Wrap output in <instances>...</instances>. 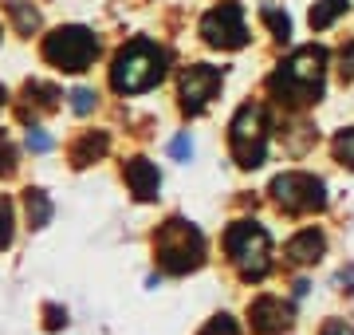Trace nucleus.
I'll list each match as a JSON object with an SVG mask.
<instances>
[{"mask_svg":"<svg viewBox=\"0 0 354 335\" xmlns=\"http://www.w3.org/2000/svg\"><path fill=\"white\" fill-rule=\"evenodd\" d=\"M323 67H327V52L323 48H299L291 52V60L272 71L268 79V91L276 95L279 103H291V107H307V103H319L323 95Z\"/></svg>","mask_w":354,"mask_h":335,"instance_id":"f257e3e1","label":"nucleus"},{"mask_svg":"<svg viewBox=\"0 0 354 335\" xmlns=\"http://www.w3.org/2000/svg\"><path fill=\"white\" fill-rule=\"evenodd\" d=\"M165 64L169 55L153 39H130L111 64V87L118 95H142L165 79Z\"/></svg>","mask_w":354,"mask_h":335,"instance_id":"f03ea898","label":"nucleus"},{"mask_svg":"<svg viewBox=\"0 0 354 335\" xmlns=\"http://www.w3.org/2000/svg\"><path fill=\"white\" fill-rule=\"evenodd\" d=\"M153 253H158V264L169 276H185V272H197L205 264V237L197 225L169 217L153 237Z\"/></svg>","mask_w":354,"mask_h":335,"instance_id":"7ed1b4c3","label":"nucleus"},{"mask_svg":"<svg viewBox=\"0 0 354 335\" xmlns=\"http://www.w3.org/2000/svg\"><path fill=\"white\" fill-rule=\"evenodd\" d=\"M225 248L228 260L236 264L244 280H264L272 272V237L260 221H236L225 233Z\"/></svg>","mask_w":354,"mask_h":335,"instance_id":"20e7f679","label":"nucleus"},{"mask_svg":"<svg viewBox=\"0 0 354 335\" xmlns=\"http://www.w3.org/2000/svg\"><path fill=\"white\" fill-rule=\"evenodd\" d=\"M268 111L260 103H244L228 127V150L236 158V166L256 170L268 154Z\"/></svg>","mask_w":354,"mask_h":335,"instance_id":"39448f33","label":"nucleus"},{"mask_svg":"<svg viewBox=\"0 0 354 335\" xmlns=\"http://www.w3.org/2000/svg\"><path fill=\"white\" fill-rule=\"evenodd\" d=\"M99 55V39L91 28H79V24H67V28H55L48 39H44V60L59 71H87Z\"/></svg>","mask_w":354,"mask_h":335,"instance_id":"423d86ee","label":"nucleus"},{"mask_svg":"<svg viewBox=\"0 0 354 335\" xmlns=\"http://www.w3.org/2000/svg\"><path fill=\"white\" fill-rule=\"evenodd\" d=\"M272 201L283 213H319V209L327 206V185L315 174L291 170V174H279L272 181Z\"/></svg>","mask_w":354,"mask_h":335,"instance_id":"0eeeda50","label":"nucleus"},{"mask_svg":"<svg viewBox=\"0 0 354 335\" xmlns=\"http://www.w3.org/2000/svg\"><path fill=\"white\" fill-rule=\"evenodd\" d=\"M201 36L209 48L221 52H236L248 44V24H244V8L241 4H216L213 12L201 16Z\"/></svg>","mask_w":354,"mask_h":335,"instance_id":"6e6552de","label":"nucleus"},{"mask_svg":"<svg viewBox=\"0 0 354 335\" xmlns=\"http://www.w3.org/2000/svg\"><path fill=\"white\" fill-rule=\"evenodd\" d=\"M225 83V71L221 67H209V64H193L185 67V75H181V111L185 115H205V107L216 99V91Z\"/></svg>","mask_w":354,"mask_h":335,"instance_id":"1a4fd4ad","label":"nucleus"},{"mask_svg":"<svg viewBox=\"0 0 354 335\" xmlns=\"http://www.w3.org/2000/svg\"><path fill=\"white\" fill-rule=\"evenodd\" d=\"M248 316H252V327L260 335H283L291 327V308L276 296H260L248 308Z\"/></svg>","mask_w":354,"mask_h":335,"instance_id":"9d476101","label":"nucleus"},{"mask_svg":"<svg viewBox=\"0 0 354 335\" xmlns=\"http://www.w3.org/2000/svg\"><path fill=\"white\" fill-rule=\"evenodd\" d=\"M127 181H130V190H134L138 201H153L158 190H162V174H158V166H153L150 158H130L127 162Z\"/></svg>","mask_w":354,"mask_h":335,"instance_id":"9b49d317","label":"nucleus"},{"mask_svg":"<svg viewBox=\"0 0 354 335\" xmlns=\"http://www.w3.org/2000/svg\"><path fill=\"white\" fill-rule=\"evenodd\" d=\"M323 248H327L323 233H319V229H304V233H295V237L288 241V260H295V264H311V260L323 257Z\"/></svg>","mask_w":354,"mask_h":335,"instance_id":"f8f14e48","label":"nucleus"},{"mask_svg":"<svg viewBox=\"0 0 354 335\" xmlns=\"http://www.w3.org/2000/svg\"><path fill=\"white\" fill-rule=\"evenodd\" d=\"M24 209H28V225L32 229H44L51 221V201L44 190H24Z\"/></svg>","mask_w":354,"mask_h":335,"instance_id":"ddd939ff","label":"nucleus"},{"mask_svg":"<svg viewBox=\"0 0 354 335\" xmlns=\"http://www.w3.org/2000/svg\"><path fill=\"white\" fill-rule=\"evenodd\" d=\"M346 8H351V0H319L315 8H311V28H315V32L330 28L342 12H346Z\"/></svg>","mask_w":354,"mask_h":335,"instance_id":"4468645a","label":"nucleus"},{"mask_svg":"<svg viewBox=\"0 0 354 335\" xmlns=\"http://www.w3.org/2000/svg\"><path fill=\"white\" fill-rule=\"evenodd\" d=\"M102 150H106V134H83L75 142V150H71V162L75 166H87L91 158H99Z\"/></svg>","mask_w":354,"mask_h":335,"instance_id":"2eb2a0df","label":"nucleus"},{"mask_svg":"<svg viewBox=\"0 0 354 335\" xmlns=\"http://www.w3.org/2000/svg\"><path fill=\"white\" fill-rule=\"evenodd\" d=\"M260 20L276 32L279 44H288V39H291V20H288V12H279L276 4H264V8H260Z\"/></svg>","mask_w":354,"mask_h":335,"instance_id":"dca6fc26","label":"nucleus"},{"mask_svg":"<svg viewBox=\"0 0 354 335\" xmlns=\"http://www.w3.org/2000/svg\"><path fill=\"white\" fill-rule=\"evenodd\" d=\"M8 12L16 16V28H20L24 36H32V32L39 28V12H36V8H28V4H20V0H12V4H8Z\"/></svg>","mask_w":354,"mask_h":335,"instance_id":"f3484780","label":"nucleus"},{"mask_svg":"<svg viewBox=\"0 0 354 335\" xmlns=\"http://www.w3.org/2000/svg\"><path fill=\"white\" fill-rule=\"evenodd\" d=\"M24 95H28V99H36L39 107H48V111L55 107V99H59V91L51 87V83H39V79H36V83H28Z\"/></svg>","mask_w":354,"mask_h":335,"instance_id":"a211bd4d","label":"nucleus"},{"mask_svg":"<svg viewBox=\"0 0 354 335\" xmlns=\"http://www.w3.org/2000/svg\"><path fill=\"white\" fill-rule=\"evenodd\" d=\"M335 158H339L342 166H351V170H354V127H351V130H342L339 138H335Z\"/></svg>","mask_w":354,"mask_h":335,"instance_id":"6ab92c4d","label":"nucleus"},{"mask_svg":"<svg viewBox=\"0 0 354 335\" xmlns=\"http://www.w3.org/2000/svg\"><path fill=\"white\" fill-rule=\"evenodd\" d=\"M16 174V146L8 142V134H0V178Z\"/></svg>","mask_w":354,"mask_h":335,"instance_id":"aec40b11","label":"nucleus"},{"mask_svg":"<svg viewBox=\"0 0 354 335\" xmlns=\"http://www.w3.org/2000/svg\"><path fill=\"white\" fill-rule=\"evenodd\" d=\"M12 245V206H8V197L0 194V248Z\"/></svg>","mask_w":354,"mask_h":335,"instance_id":"412c9836","label":"nucleus"},{"mask_svg":"<svg viewBox=\"0 0 354 335\" xmlns=\"http://www.w3.org/2000/svg\"><path fill=\"white\" fill-rule=\"evenodd\" d=\"M201 335H241V327H236V320H232V316H213V320L205 323Z\"/></svg>","mask_w":354,"mask_h":335,"instance_id":"4be33fe9","label":"nucleus"},{"mask_svg":"<svg viewBox=\"0 0 354 335\" xmlns=\"http://www.w3.org/2000/svg\"><path fill=\"white\" fill-rule=\"evenodd\" d=\"M71 107H75L79 115H87L91 107H95V91H87V87H79V91H71Z\"/></svg>","mask_w":354,"mask_h":335,"instance_id":"5701e85b","label":"nucleus"},{"mask_svg":"<svg viewBox=\"0 0 354 335\" xmlns=\"http://www.w3.org/2000/svg\"><path fill=\"white\" fill-rule=\"evenodd\" d=\"M28 150H36V154H48V150H51V138L44 134V130L32 127V130H28Z\"/></svg>","mask_w":354,"mask_h":335,"instance_id":"b1692460","label":"nucleus"},{"mask_svg":"<svg viewBox=\"0 0 354 335\" xmlns=\"http://www.w3.org/2000/svg\"><path fill=\"white\" fill-rule=\"evenodd\" d=\"M169 154H174V158H189V154H193V142L185 138V134H181V138L169 142Z\"/></svg>","mask_w":354,"mask_h":335,"instance_id":"393cba45","label":"nucleus"},{"mask_svg":"<svg viewBox=\"0 0 354 335\" xmlns=\"http://www.w3.org/2000/svg\"><path fill=\"white\" fill-rule=\"evenodd\" d=\"M342 79H354V39L342 48Z\"/></svg>","mask_w":354,"mask_h":335,"instance_id":"a878e982","label":"nucleus"},{"mask_svg":"<svg viewBox=\"0 0 354 335\" xmlns=\"http://www.w3.org/2000/svg\"><path fill=\"white\" fill-rule=\"evenodd\" d=\"M319 335H354V327H351L346 320H330V323H327V327H323Z\"/></svg>","mask_w":354,"mask_h":335,"instance_id":"bb28decb","label":"nucleus"},{"mask_svg":"<svg viewBox=\"0 0 354 335\" xmlns=\"http://www.w3.org/2000/svg\"><path fill=\"white\" fill-rule=\"evenodd\" d=\"M64 320H67V316H64L59 308H48V327H51V332H55V327H59Z\"/></svg>","mask_w":354,"mask_h":335,"instance_id":"cd10ccee","label":"nucleus"},{"mask_svg":"<svg viewBox=\"0 0 354 335\" xmlns=\"http://www.w3.org/2000/svg\"><path fill=\"white\" fill-rule=\"evenodd\" d=\"M4 99H8V91H4V87H0V107H4Z\"/></svg>","mask_w":354,"mask_h":335,"instance_id":"c85d7f7f","label":"nucleus"}]
</instances>
